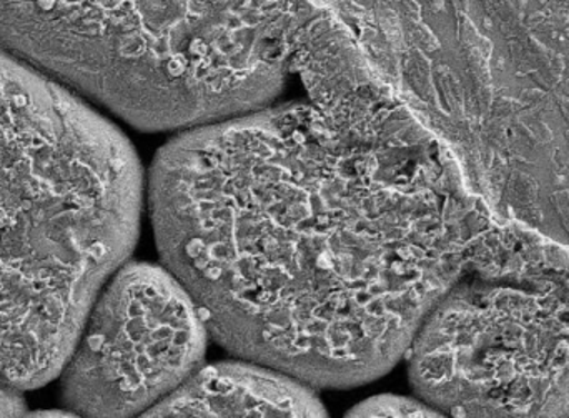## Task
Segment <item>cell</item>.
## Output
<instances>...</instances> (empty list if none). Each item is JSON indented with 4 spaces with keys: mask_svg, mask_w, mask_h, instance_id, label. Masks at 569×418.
<instances>
[{
    "mask_svg": "<svg viewBox=\"0 0 569 418\" xmlns=\"http://www.w3.org/2000/svg\"><path fill=\"white\" fill-rule=\"evenodd\" d=\"M143 173L113 123L0 46V380L60 374L139 237Z\"/></svg>",
    "mask_w": 569,
    "mask_h": 418,
    "instance_id": "7a4b0ae2",
    "label": "cell"
},
{
    "mask_svg": "<svg viewBox=\"0 0 569 418\" xmlns=\"http://www.w3.org/2000/svg\"><path fill=\"white\" fill-rule=\"evenodd\" d=\"M220 362L200 367L157 404L149 417H323L315 387L263 364Z\"/></svg>",
    "mask_w": 569,
    "mask_h": 418,
    "instance_id": "5b68a950",
    "label": "cell"
},
{
    "mask_svg": "<svg viewBox=\"0 0 569 418\" xmlns=\"http://www.w3.org/2000/svg\"><path fill=\"white\" fill-rule=\"evenodd\" d=\"M209 336L199 303L173 272L123 263L60 370L63 404L89 417L146 416L203 366Z\"/></svg>",
    "mask_w": 569,
    "mask_h": 418,
    "instance_id": "3957f363",
    "label": "cell"
},
{
    "mask_svg": "<svg viewBox=\"0 0 569 418\" xmlns=\"http://www.w3.org/2000/svg\"><path fill=\"white\" fill-rule=\"evenodd\" d=\"M351 417H430L437 409L421 400L398 396H378L358 404L348 412Z\"/></svg>",
    "mask_w": 569,
    "mask_h": 418,
    "instance_id": "8992f818",
    "label": "cell"
},
{
    "mask_svg": "<svg viewBox=\"0 0 569 418\" xmlns=\"http://www.w3.org/2000/svg\"><path fill=\"white\" fill-rule=\"evenodd\" d=\"M147 197L210 336L327 389L397 366L470 242L437 140L378 79L182 130Z\"/></svg>",
    "mask_w": 569,
    "mask_h": 418,
    "instance_id": "6da1fadb",
    "label": "cell"
},
{
    "mask_svg": "<svg viewBox=\"0 0 569 418\" xmlns=\"http://www.w3.org/2000/svg\"><path fill=\"white\" fill-rule=\"evenodd\" d=\"M26 412V404L17 392V387L0 380V417L22 416Z\"/></svg>",
    "mask_w": 569,
    "mask_h": 418,
    "instance_id": "52a82bcc",
    "label": "cell"
},
{
    "mask_svg": "<svg viewBox=\"0 0 569 418\" xmlns=\"http://www.w3.org/2000/svg\"><path fill=\"white\" fill-rule=\"evenodd\" d=\"M182 0H0V46L122 116L172 46Z\"/></svg>",
    "mask_w": 569,
    "mask_h": 418,
    "instance_id": "277c9868",
    "label": "cell"
}]
</instances>
